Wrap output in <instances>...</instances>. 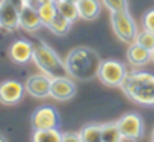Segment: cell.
Returning a JSON list of instances; mask_svg holds the SVG:
<instances>
[{
	"mask_svg": "<svg viewBox=\"0 0 154 142\" xmlns=\"http://www.w3.org/2000/svg\"><path fill=\"white\" fill-rule=\"evenodd\" d=\"M127 59L131 65L142 66L151 60V51L148 48L139 45L137 42H133V44H130V47L127 50Z\"/></svg>",
	"mask_w": 154,
	"mask_h": 142,
	"instance_id": "14",
	"label": "cell"
},
{
	"mask_svg": "<svg viewBox=\"0 0 154 142\" xmlns=\"http://www.w3.org/2000/svg\"><path fill=\"white\" fill-rule=\"evenodd\" d=\"M27 2H30V0H24V3H27Z\"/></svg>",
	"mask_w": 154,
	"mask_h": 142,
	"instance_id": "32",
	"label": "cell"
},
{
	"mask_svg": "<svg viewBox=\"0 0 154 142\" xmlns=\"http://www.w3.org/2000/svg\"><path fill=\"white\" fill-rule=\"evenodd\" d=\"M62 142H82L80 133H62Z\"/></svg>",
	"mask_w": 154,
	"mask_h": 142,
	"instance_id": "25",
	"label": "cell"
},
{
	"mask_svg": "<svg viewBox=\"0 0 154 142\" xmlns=\"http://www.w3.org/2000/svg\"><path fill=\"white\" fill-rule=\"evenodd\" d=\"M41 26H42V21L39 18L38 9L29 3H24L20 8V27L27 32H35Z\"/></svg>",
	"mask_w": 154,
	"mask_h": 142,
	"instance_id": "12",
	"label": "cell"
},
{
	"mask_svg": "<svg viewBox=\"0 0 154 142\" xmlns=\"http://www.w3.org/2000/svg\"><path fill=\"white\" fill-rule=\"evenodd\" d=\"M38 14H39L41 21H42V26L47 27L59 12H57L56 3H41V5L38 6Z\"/></svg>",
	"mask_w": 154,
	"mask_h": 142,
	"instance_id": "21",
	"label": "cell"
},
{
	"mask_svg": "<svg viewBox=\"0 0 154 142\" xmlns=\"http://www.w3.org/2000/svg\"><path fill=\"white\" fill-rule=\"evenodd\" d=\"M26 88L17 80H5L0 83V103L15 104L24 95Z\"/></svg>",
	"mask_w": 154,
	"mask_h": 142,
	"instance_id": "11",
	"label": "cell"
},
{
	"mask_svg": "<svg viewBox=\"0 0 154 142\" xmlns=\"http://www.w3.org/2000/svg\"><path fill=\"white\" fill-rule=\"evenodd\" d=\"M0 140H5V137H3L2 134H0Z\"/></svg>",
	"mask_w": 154,
	"mask_h": 142,
	"instance_id": "31",
	"label": "cell"
},
{
	"mask_svg": "<svg viewBox=\"0 0 154 142\" xmlns=\"http://www.w3.org/2000/svg\"><path fill=\"white\" fill-rule=\"evenodd\" d=\"M9 2H11V3H14V5H15L18 9H20V8L24 5V0H9Z\"/></svg>",
	"mask_w": 154,
	"mask_h": 142,
	"instance_id": "26",
	"label": "cell"
},
{
	"mask_svg": "<svg viewBox=\"0 0 154 142\" xmlns=\"http://www.w3.org/2000/svg\"><path fill=\"white\" fill-rule=\"evenodd\" d=\"M56 6H57V12H59L60 15H63L65 18H68L71 23H74L77 18H80V15H79V8H77V3H74V2L57 0Z\"/></svg>",
	"mask_w": 154,
	"mask_h": 142,
	"instance_id": "16",
	"label": "cell"
},
{
	"mask_svg": "<svg viewBox=\"0 0 154 142\" xmlns=\"http://www.w3.org/2000/svg\"><path fill=\"white\" fill-rule=\"evenodd\" d=\"M71 24H72V23H71L68 18H65L63 15L57 14V15L53 18V21H51L47 27H48V30H51L54 35L63 36V35H66V33L71 30Z\"/></svg>",
	"mask_w": 154,
	"mask_h": 142,
	"instance_id": "18",
	"label": "cell"
},
{
	"mask_svg": "<svg viewBox=\"0 0 154 142\" xmlns=\"http://www.w3.org/2000/svg\"><path fill=\"white\" fill-rule=\"evenodd\" d=\"M122 134L116 122H106L101 125V142H119Z\"/></svg>",
	"mask_w": 154,
	"mask_h": 142,
	"instance_id": "19",
	"label": "cell"
},
{
	"mask_svg": "<svg viewBox=\"0 0 154 142\" xmlns=\"http://www.w3.org/2000/svg\"><path fill=\"white\" fill-rule=\"evenodd\" d=\"M142 23H143V29H146V30H149V32H154V9L148 11V12L143 15Z\"/></svg>",
	"mask_w": 154,
	"mask_h": 142,
	"instance_id": "24",
	"label": "cell"
},
{
	"mask_svg": "<svg viewBox=\"0 0 154 142\" xmlns=\"http://www.w3.org/2000/svg\"><path fill=\"white\" fill-rule=\"evenodd\" d=\"M30 122H32V127L35 130L56 128L59 125V113L51 106H42L33 112Z\"/></svg>",
	"mask_w": 154,
	"mask_h": 142,
	"instance_id": "7",
	"label": "cell"
},
{
	"mask_svg": "<svg viewBox=\"0 0 154 142\" xmlns=\"http://www.w3.org/2000/svg\"><path fill=\"white\" fill-rule=\"evenodd\" d=\"M104 6H107V9L110 12L115 11H127L128 9V3L127 0H103Z\"/></svg>",
	"mask_w": 154,
	"mask_h": 142,
	"instance_id": "23",
	"label": "cell"
},
{
	"mask_svg": "<svg viewBox=\"0 0 154 142\" xmlns=\"http://www.w3.org/2000/svg\"><path fill=\"white\" fill-rule=\"evenodd\" d=\"M65 2H74V3H77L79 0H65Z\"/></svg>",
	"mask_w": 154,
	"mask_h": 142,
	"instance_id": "30",
	"label": "cell"
},
{
	"mask_svg": "<svg viewBox=\"0 0 154 142\" xmlns=\"http://www.w3.org/2000/svg\"><path fill=\"white\" fill-rule=\"evenodd\" d=\"M26 92H29L35 98H45L50 97V88H51V77L47 74H33L26 80Z\"/></svg>",
	"mask_w": 154,
	"mask_h": 142,
	"instance_id": "8",
	"label": "cell"
},
{
	"mask_svg": "<svg viewBox=\"0 0 154 142\" xmlns=\"http://www.w3.org/2000/svg\"><path fill=\"white\" fill-rule=\"evenodd\" d=\"M125 95L137 104L154 106V74L148 71H130L122 83Z\"/></svg>",
	"mask_w": 154,
	"mask_h": 142,
	"instance_id": "2",
	"label": "cell"
},
{
	"mask_svg": "<svg viewBox=\"0 0 154 142\" xmlns=\"http://www.w3.org/2000/svg\"><path fill=\"white\" fill-rule=\"evenodd\" d=\"M77 8H79L80 18L83 20H94L100 15L101 11V5L98 0H79Z\"/></svg>",
	"mask_w": 154,
	"mask_h": 142,
	"instance_id": "15",
	"label": "cell"
},
{
	"mask_svg": "<svg viewBox=\"0 0 154 142\" xmlns=\"http://www.w3.org/2000/svg\"><path fill=\"white\" fill-rule=\"evenodd\" d=\"M151 140H154V128H152V131H151Z\"/></svg>",
	"mask_w": 154,
	"mask_h": 142,
	"instance_id": "29",
	"label": "cell"
},
{
	"mask_svg": "<svg viewBox=\"0 0 154 142\" xmlns=\"http://www.w3.org/2000/svg\"><path fill=\"white\" fill-rule=\"evenodd\" d=\"M151 60H152V62H154V50H152V51H151Z\"/></svg>",
	"mask_w": 154,
	"mask_h": 142,
	"instance_id": "28",
	"label": "cell"
},
{
	"mask_svg": "<svg viewBox=\"0 0 154 142\" xmlns=\"http://www.w3.org/2000/svg\"><path fill=\"white\" fill-rule=\"evenodd\" d=\"M101 125L103 124H89L80 130L82 142H101Z\"/></svg>",
	"mask_w": 154,
	"mask_h": 142,
	"instance_id": "20",
	"label": "cell"
},
{
	"mask_svg": "<svg viewBox=\"0 0 154 142\" xmlns=\"http://www.w3.org/2000/svg\"><path fill=\"white\" fill-rule=\"evenodd\" d=\"M33 54V44L26 39H17L9 47V57L15 63H27L32 60Z\"/></svg>",
	"mask_w": 154,
	"mask_h": 142,
	"instance_id": "13",
	"label": "cell"
},
{
	"mask_svg": "<svg viewBox=\"0 0 154 142\" xmlns=\"http://www.w3.org/2000/svg\"><path fill=\"white\" fill-rule=\"evenodd\" d=\"M33 142H62V133L56 128H44V130H35Z\"/></svg>",
	"mask_w": 154,
	"mask_h": 142,
	"instance_id": "17",
	"label": "cell"
},
{
	"mask_svg": "<svg viewBox=\"0 0 154 142\" xmlns=\"http://www.w3.org/2000/svg\"><path fill=\"white\" fill-rule=\"evenodd\" d=\"M57 0H38V3L41 5V3H56Z\"/></svg>",
	"mask_w": 154,
	"mask_h": 142,
	"instance_id": "27",
	"label": "cell"
},
{
	"mask_svg": "<svg viewBox=\"0 0 154 142\" xmlns=\"http://www.w3.org/2000/svg\"><path fill=\"white\" fill-rule=\"evenodd\" d=\"M116 124L122 134V139L136 140L143 134V121L137 113H125L116 121Z\"/></svg>",
	"mask_w": 154,
	"mask_h": 142,
	"instance_id": "6",
	"label": "cell"
},
{
	"mask_svg": "<svg viewBox=\"0 0 154 142\" xmlns=\"http://www.w3.org/2000/svg\"><path fill=\"white\" fill-rule=\"evenodd\" d=\"M110 24L115 35L122 41L133 44L137 36V27L128 11H115L110 12Z\"/></svg>",
	"mask_w": 154,
	"mask_h": 142,
	"instance_id": "4",
	"label": "cell"
},
{
	"mask_svg": "<svg viewBox=\"0 0 154 142\" xmlns=\"http://www.w3.org/2000/svg\"><path fill=\"white\" fill-rule=\"evenodd\" d=\"M0 27L5 30L20 27V9L9 0H0Z\"/></svg>",
	"mask_w": 154,
	"mask_h": 142,
	"instance_id": "9",
	"label": "cell"
},
{
	"mask_svg": "<svg viewBox=\"0 0 154 142\" xmlns=\"http://www.w3.org/2000/svg\"><path fill=\"white\" fill-rule=\"evenodd\" d=\"M75 83L68 79L66 76L65 77H54L51 79V88H50V97H53L54 100H59V101H66V100H71L74 95H75Z\"/></svg>",
	"mask_w": 154,
	"mask_h": 142,
	"instance_id": "10",
	"label": "cell"
},
{
	"mask_svg": "<svg viewBox=\"0 0 154 142\" xmlns=\"http://www.w3.org/2000/svg\"><path fill=\"white\" fill-rule=\"evenodd\" d=\"M125 76H127L125 66L121 62H118V60L109 59V60H103L101 62L97 77L106 86L119 88V86H122V83L125 80Z\"/></svg>",
	"mask_w": 154,
	"mask_h": 142,
	"instance_id": "5",
	"label": "cell"
},
{
	"mask_svg": "<svg viewBox=\"0 0 154 142\" xmlns=\"http://www.w3.org/2000/svg\"><path fill=\"white\" fill-rule=\"evenodd\" d=\"M32 60L35 62V65L42 71L44 74L50 76L51 79L68 76L65 62H62V59L59 57V54L51 47H48L47 44H44L41 41H38V42L33 44Z\"/></svg>",
	"mask_w": 154,
	"mask_h": 142,
	"instance_id": "3",
	"label": "cell"
},
{
	"mask_svg": "<svg viewBox=\"0 0 154 142\" xmlns=\"http://www.w3.org/2000/svg\"><path fill=\"white\" fill-rule=\"evenodd\" d=\"M65 66L68 76L79 80H91L98 76L101 65L100 54L89 47H75L65 57Z\"/></svg>",
	"mask_w": 154,
	"mask_h": 142,
	"instance_id": "1",
	"label": "cell"
},
{
	"mask_svg": "<svg viewBox=\"0 0 154 142\" xmlns=\"http://www.w3.org/2000/svg\"><path fill=\"white\" fill-rule=\"evenodd\" d=\"M139 45L148 48L149 51L154 50V32H149L146 29H143L142 32H137V36H136V41Z\"/></svg>",
	"mask_w": 154,
	"mask_h": 142,
	"instance_id": "22",
	"label": "cell"
}]
</instances>
